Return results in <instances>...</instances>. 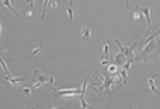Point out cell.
<instances>
[{
    "label": "cell",
    "mask_w": 160,
    "mask_h": 109,
    "mask_svg": "<svg viewBox=\"0 0 160 109\" xmlns=\"http://www.w3.org/2000/svg\"><path fill=\"white\" fill-rule=\"evenodd\" d=\"M77 94H81L79 90H53V95H61V96H63V95H77Z\"/></svg>",
    "instance_id": "obj_1"
},
{
    "label": "cell",
    "mask_w": 160,
    "mask_h": 109,
    "mask_svg": "<svg viewBox=\"0 0 160 109\" xmlns=\"http://www.w3.org/2000/svg\"><path fill=\"white\" fill-rule=\"evenodd\" d=\"M34 76H35V78L39 81V83H53V80L55 78L53 77H49V78H47V76H44V74H41V71L39 70H34Z\"/></svg>",
    "instance_id": "obj_2"
},
{
    "label": "cell",
    "mask_w": 160,
    "mask_h": 109,
    "mask_svg": "<svg viewBox=\"0 0 160 109\" xmlns=\"http://www.w3.org/2000/svg\"><path fill=\"white\" fill-rule=\"evenodd\" d=\"M155 77H156V74H153L152 77L147 80V85L150 87V91H153L155 94L160 95V90H159V88H156V85H155Z\"/></svg>",
    "instance_id": "obj_3"
},
{
    "label": "cell",
    "mask_w": 160,
    "mask_h": 109,
    "mask_svg": "<svg viewBox=\"0 0 160 109\" xmlns=\"http://www.w3.org/2000/svg\"><path fill=\"white\" fill-rule=\"evenodd\" d=\"M156 44H157L156 41H152V42H149V44H147V45L145 46L143 50L141 52V55H146V53H150V52H152V50H153V49L156 48Z\"/></svg>",
    "instance_id": "obj_4"
},
{
    "label": "cell",
    "mask_w": 160,
    "mask_h": 109,
    "mask_svg": "<svg viewBox=\"0 0 160 109\" xmlns=\"http://www.w3.org/2000/svg\"><path fill=\"white\" fill-rule=\"evenodd\" d=\"M142 11H143V14L146 16V18H147V28H149L150 24H152V20H150V11H149V6H147V4H143Z\"/></svg>",
    "instance_id": "obj_5"
},
{
    "label": "cell",
    "mask_w": 160,
    "mask_h": 109,
    "mask_svg": "<svg viewBox=\"0 0 160 109\" xmlns=\"http://www.w3.org/2000/svg\"><path fill=\"white\" fill-rule=\"evenodd\" d=\"M110 41H105L104 42V55H103V57H104V60L105 62H108V57H110Z\"/></svg>",
    "instance_id": "obj_6"
},
{
    "label": "cell",
    "mask_w": 160,
    "mask_h": 109,
    "mask_svg": "<svg viewBox=\"0 0 160 109\" xmlns=\"http://www.w3.org/2000/svg\"><path fill=\"white\" fill-rule=\"evenodd\" d=\"M80 102H81V106H80V109H93V106H91V105H89V104L86 102L84 95H81V94H80Z\"/></svg>",
    "instance_id": "obj_7"
},
{
    "label": "cell",
    "mask_w": 160,
    "mask_h": 109,
    "mask_svg": "<svg viewBox=\"0 0 160 109\" xmlns=\"http://www.w3.org/2000/svg\"><path fill=\"white\" fill-rule=\"evenodd\" d=\"M90 34H91V32H90V30H89L87 27H84V28L81 30V38H83L84 41H87V39L90 38Z\"/></svg>",
    "instance_id": "obj_8"
},
{
    "label": "cell",
    "mask_w": 160,
    "mask_h": 109,
    "mask_svg": "<svg viewBox=\"0 0 160 109\" xmlns=\"http://www.w3.org/2000/svg\"><path fill=\"white\" fill-rule=\"evenodd\" d=\"M67 14H69V22L73 20V0L70 1L69 7H67Z\"/></svg>",
    "instance_id": "obj_9"
},
{
    "label": "cell",
    "mask_w": 160,
    "mask_h": 109,
    "mask_svg": "<svg viewBox=\"0 0 160 109\" xmlns=\"http://www.w3.org/2000/svg\"><path fill=\"white\" fill-rule=\"evenodd\" d=\"M3 6H7V7H9V9H10L11 11H14V14H16L17 17H20V14L17 13V10H14V9H13V6H11V3H10V0H4V1H3Z\"/></svg>",
    "instance_id": "obj_10"
},
{
    "label": "cell",
    "mask_w": 160,
    "mask_h": 109,
    "mask_svg": "<svg viewBox=\"0 0 160 109\" xmlns=\"http://www.w3.org/2000/svg\"><path fill=\"white\" fill-rule=\"evenodd\" d=\"M125 56L122 55V53H119V55H117V57H115V63L117 64H121V63H125Z\"/></svg>",
    "instance_id": "obj_11"
},
{
    "label": "cell",
    "mask_w": 160,
    "mask_h": 109,
    "mask_svg": "<svg viewBox=\"0 0 160 109\" xmlns=\"http://www.w3.org/2000/svg\"><path fill=\"white\" fill-rule=\"evenodd\" d=\"M6 78H7V81H10L13 85H16L17 83H20V81H23V80H24V78H11V76H10V77H6Z\"/></svg>",
    "instance_id": "obj_12"
},
{
    "label": "cell",
    "mask_w": 160,
    "mask_h": 109,
    "mask_svg": "<svg viewBox=\"0 0 160 109\" xmlns=\"http://www.w3.org/2000/svg\"><path fill=\"white\" fill-rule=\"evenodd\" d=\"M0 64H1V67H3V70H4V73L7 74V77H10V71H9V69H7V66H6V63L3 62V59L0 57Z\"/></svg>",
    "instance_id": "obj_13"
},
{
    "label": "cell",
    "mask_w": 160,
    "mask_h": 109,
    "mask_svg": "<svg viewBox=\"0 0 160 109\" xmlns=\"http://www.w3.org/2000/svg\"><path fill=\"white\" fill-rule=\"evenodd\" d=\"M41 49H42V44H41L37 48V49H34V50H32V52H31V55L28 56V59H32V56H34V55H37V53H38V52H39Z\"/></svg>",
    "instance_id": "obj_14"
},
{
    "label": "cell",
    "mask_w": 160,
    "mask_h": 109,
    "mask_svg": "<svg viewBox=\"0 0 160 109\" xmlns=\"http://www.w3.org/2000/svg\"><path fill=\"white\" fill-rule=\"evenodd\" d=\"M87 84H89V80H86V81L83 83V88H81V95H84V92H86V88H87Z\"/></svg>",
    "instance_id": "obj_15"
},
{
    "label": "cell",
    "mask_w": 160,
    "mask_h": 109,
    "mask_svg": "<svg viewBox=\"0 0 160 109\" xmlns=\"http://www.w3.org/2000/svg\"><path fill=\"white\" fill-rule=\"evenodd\" d=\"M51 7H52V9H56V7H58V3H56V0H51Z\"/></svg>",
    "instance_id": "obj_16"
},
{
    "label": "cell",
    "mask_w": 160,
    "mask_h": 109,
    "mask_svg": "<svg viewBox=\"0 0 160 109\" xmlns=\"http://www.w3.org/2000/svg\"><path fill=\"white\" fill-rule=\"evenodd\" d=\"M23 92H24V94H27V95H30V92H31V88L25 87V88H23Z\"/></svg>",
    "instance_id": "obj_17"
},
{
    "label": "cell",
    "mask_w": 160,
    "mask_h": 109,
    "mask_svg": "<svg viewBox=\"0 0 160 109\" xmlns=\"http://www.w3.org/2000/svg\"><path fill=\"white\" fill-rule=\"evenodd\" d=\"M133 18L135 20H139V18H142V14L141 13H133Z\"/></svg>",
    "instance_id": "obj_18"
},
{
    "label": "cell",
    "mask_w": 160,
    "mask_h": 109,
    "mask_svg": "<svg viewBox=\"0 0 160 109\" xmlns=\"http://www.w3.org/2000/svg\"><path fill=\"white\" fill-rule=\"evenodd\" d=\"M41 85H42V83H39V81H38V83H35V84H34V85H32L31 88H39V87H41Z\"/></svg>",
    "instance_id": "obj_19"
},
{
    "label": "cell",
    "mask_w": 160,
    "mask_h": 109,
    "mask_svg": "<svg viewBox=\"0 0 160 109\" xmlns=\"http://www.w3.org/2000/svg\"><path fill=\"white\" fill-rule=\"evenodd\" d=\"M110 71H111V73L117 71V67H115V66H110Z\"/></svg>",
    "instance_id": "obj_20"
},
{
    "label": "cell",
    "mask_w": 160,
    "mask_h": 109,
    "mask_svg": "<svg viewBox=\"0 0 160 109\" xmlns=\"http://www.w3.org/2000/svg\"><path fill=\"white\" fill-rule=\"evenodd\" d=\"M66 106H61V108H52V109H65Z\"/></svg>",
    "instance_id": "obj_21"
},
{
    "label": "cell",
    "mask_w": 160,
    "mask_h": 109,
    "mask_svg": "<svg viewBox=\"0 0 160 109\" xmlns=\"http://www.w3.org/2000/svg\"><path fill=\"white\" fill-rule=\"evenodd\" d=\"M125 3H127V6H128V4H129V0H125Z\"/></svg>",
    "instance_id": "obj_22"
},
{
    "label": "cell",
    "mask_w": 160,
    "mask_h": 109,
    "mask_svg": "<svg viewBox=\"0 0 160 109\" xmlns=\"http://www.w3.org/2000/svg\"><path fill=\"white\" fill-rule=\"evenodd\" d=\"M131 109H133V108H131Z\"/></svg>",
    "instance_id": "obj_23"
}]
</instances>
